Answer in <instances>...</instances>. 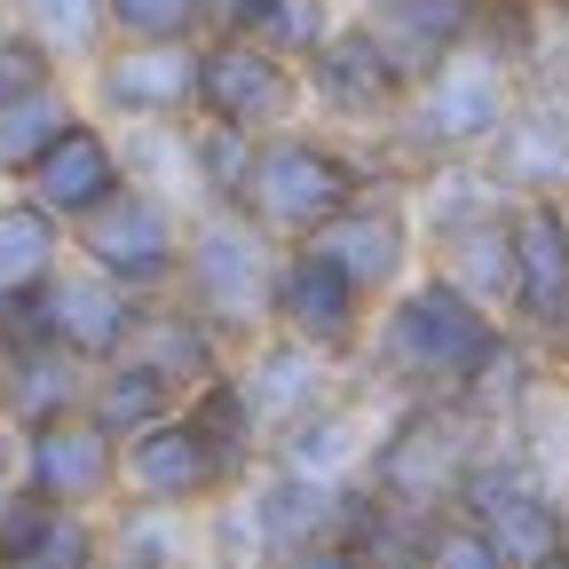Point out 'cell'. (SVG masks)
<instances>
[{
  "instance_id": "cell-40",
  "label": "cell",
  "mask_w": 569,
  "mask_h": 569,
  "mask_svg": "<svg viewBox=\"0 0 569 569\" xmlns=\"http://www.w3.org/2000/svg\"><path fill=\"white\" fill-rule=\"evenodd\" d=\"M96 569H151V561H96Z\"/></svg>"
},
{
  "instance_id": "cell-24",
  "label": "cell",
  "mask_w": 569,
  "mask_h": 569,
  "mask_svg": "<svg viewBox=\"0 0 569 569\" xmlns=\"http://www.w3.org/2000/svg\"><path fill=\"white\" fill-rule=\"evenodd\" d=\"M0 365H9V419H17V427H40V419H56V411H80V403H88V380H96V365H80V356L56 348V340L9 348Z\"/></svg>"
},
{
  "instance_id": "cell-31",
  "label": "cell",
  "mask_w": 569,
  "mask_h": 569,
  "mask_svg": "<svg viewBox=\"0 0 569 569\" xmlns=\"http://www.w3.org/2000/svg\"><path fill=\"white\" fill-rule=\"evenodd\" d=\"M111 40H206V0H103Z\"/></svg>"
},
{
  "instance_id": "cell-44",
  "label": "cell",
  "mask_w": 569,
  "mask_h": 569,
  "mask_svg": "<svg viewBox=\"0 0 569 569\" xmlns=\"http://www.w3.org/2000/svg\"><path fill=\"white\" fill-rule=\"evenodd\" d=\"M482 9H490V0H482Z\"/></svg>"
},
{
  "instance_id": "cell-34",
  "label": "cell",
  "mask_w": 569,
  "mask_h": 569,
  "mask_svg": "<svg viewBox=\"0 0 569 569\" xmlns=\"http://www.w3.org/2000/svg\"><path fill=\"white\" fill-rule=\"evenodd\" d=\"M48 80H71V71L32 40V32H0V103H17V96H32V88H48Z\"/></svg>"
},
{
  "instance_id": "cell-38",
  "label": "cell",
  "mask_w": 569,
  "mask_h": 569,
  "mask_svg": "<svg viewBox=\"0 0 569 569\" xmlns=\"http://www.w3.org/2000/svg\"><path fill=\"white\" fill-rule=\"evenodd\" d=\"M546 356H553V365H561V380H569V332H561V340H553Z\"/></svg>"
},
{
  "instance_id": "cell-42",
  "label": "cell",
  "mask_w": 569,
  "mask_h": 569,
  "mask_svg": "<svg viewBox=\"0 0 569 569\" xmlns=\"http://www.w3.org/2000/svg\"><path fill=\"white\" fill-rule=\"evenodd\" d=\"M0 32H9V0H0Z\"/></svg>"
},
{
  "instance_id": "cell-7",
  "label": "cell",
  "mask_w": 569,
  "mask_h": 569,
  "mask_svg": "<svg viewBox=\"0 0 569 569\" xmlns=\"http://www.w3.org/2000/svg\"><path fill=\"white\" fill-rule=\"evenodd\" d=\"M301 96H309V119H317V127L356 134V142H380L388 119H396L403 96H411V71L340 9L332 32L301 56Z\"/></svg>"
},
{
  "instance_id": "cell-36",
  "label": "cell",
  "mask_w": 569,
  "mask_h": 569,
  "mask_svg": "<svg viewBox=\"0 0 569 569\" xmlns=\"http://www.w3.org/2000/svg\"><path fill=\"white\" fill-rule=\"evenodd\" d=\"M17 467H24V427H17L9 411H0V482H9Z\"/></svg>"
},
{
  "instance_id": "cell-35",
  "label": "cell",
  "mask_w": 569,
  "mask_h": 569,
  "mask_svg": "<svg viewBox=\"0 0 569 569\" xmlns=\"http://www.w3.org/2000/svg\"><path fill=\"white\" fill-rule=\"evenodd\" d=\"M277 569H365V553H356L348 538H325V546H301V553H284Z\"/></svg>"
},
{
  "instance_id": "cell-12",
  "label": "cell",
  "mask_w": 569,
  "mask_h": 569,
  "mask_svg": "<svg viewBox=\"0 0 569 569\" xmlns=\"http://www.w3.org/2000/svg\"><path fill=\"white\" fill-rule=\"evenodd\" d=\"M507 246H515V284H507V325L538 348L569 332V206L561 198H507Z\"/></svg>"
},
{
  "instance_id": "cell-22",
  "label": "cell",
  "mask_w": 569,
  "mask_h": 569,
  "mask_svg": "<svg viewBox=\"0 0 569 569\" xmlns=\"http://www.w3.org/2000/svg\"><path fill=\"white\" fill-rule=\"evenodd\" d=\"M127 356H142L151 372H167L182 396H190V388H206L213 372H230V340L213 332V325H206V317H198L182 293H159V301H142Z\"/></svg>"
},
{
  "instance_id": "cell-3",
  "label": "cell",
  "mask_w": 569,
  "mask_h": 569,
  "mask_svg": "<svg viewBox=\"0 0 569 569\" xmlns=\"http://www.w3.org/2000/svg\"><path fill=\"white\" fill-rule=\"evenodd\" d=\"M380 174L388 167H380L372 142L332 134L317 119H293V127H277V134L253 142V167H246L230 206L246 213V222H261L277 246H301V238H317L332 222L356 190H372Z\"/></svg>"
},
{
  "instance_id": "cell-21",
  "label": "cell",
  "mask_w": 569,
  "mask_h": 569,
  "mask_svg": "<svg viewBox=\"0 0 569 569\" xmlns=\"http://www.w3.org/2000/svg\"><path fill=\"white\" fill-rule=\"evenodd\" d=\"M365 451H372V419H365V403H348V396L309 403L301 419H284L269 436V459L284 475H309V482H356Z\"/></svg>"
},
{
  "instance_id": "cell-16",
  "label": "cell",
  "mask_w": 569,
  "mask_h": 569,
  "mask_svg": "<svg viewBox=\"0 0 569 569\" xmlns=\"http://www.w3.org/2000/svg\"><path fill=\"white\" fill-rule=\"evenodd\" d=\"M40 317H48V340L71 348L80 365H111V356H127V340H134L142 301L127 284H111L103 269H88L80 253H63L48 269V284H40Z\"/></svg>"
},
{
  "instance_id": "cell-33",
  "label": "cell",
  "mask_w": 569,
  "mask_h": 569,
  "mask_svg": "<svg viewBox=\"0 0 569 569\" xmlns=\"http://www.w3.org/2000/svg\"><path fill=\"white\" fill-rule=\"evenodd\" d=\"M419 561H427V569H507V561H498V546H490L467 515H436V522H427V530H419Z\"/></svg>"
},
{
  "instance_id": "cell-15",
  "label": "cell",
  "mask_w": 569,
  "mask_h": 569,
  "mask_svg": "<svg viewBox=\"0 0 569 569\" xmlns=\"http://www.w3.org/2000/svg\"><path fill=\"white\" fill-rule=\"evenodd\" d=\"M24 490H40L48 507H103L119 490V436L88 419V403L24 427Z\"/></svg>"
},
{
  "instance_id": "cell-19",
  "label": "cell",
  "mask_w": 569,
  "mask_h": 569,
  "mask_svg": "<svg viewBox=\"0 0 569 569\" xmlns=\"http://www.w3.org/2000/svg\"><path fill=\"white\" fill-rule=\"evenodd\" d=\"M332 356H317V348H301V340H284V332H253L246 348H230V380L246 388V403H253V427H261V443L277 436L284 419H301L309 403H325L332 396Z\"/></svg>"
},
{
  "instance_id": "cell-9",
  "label": "cell",
  "mask_w": 569,
  "mask_h": 569,
  "mask_svg": "<svg viewBox=\"0 0 569 569\" xmlns=\"http://www.w3.org/2000/svg\"><path fill=\"white\" fill-rule=\"evenodd\" d=\"M198 119H222L238 134H277V127L309 119L301 63L253 32H206L198 40Z\"/></svg>"
},
{
  "instance_id": "cell-5",
  "label": "cell",
  "mask_w": 569,
  "mask_h": 569,
  "mask_svg": "<svg viewBox=\"0 0 569 569\" xmlns=\"http://www.w3.org/2000/svg\"><path fill=\"white\" fill-rule=\"evenodd\" d=\"M277 261L284 246L246 222L238 206H190V238H182V277L174 293L222 332L230 348H246L253 332H269V293H277Z\"/></svg>"
},
{
  "instance_id": "cell-13",
  "label": "cell",
  "mask_w": 569,
  "mask_h": 569,
  "mask_svg": "<svg viewBox=\"0 0 569 569\" xmlns=\"http://www.w3.org/2000/svg\"><path fill=\"white\" fill-rule=\"evenodd\" d=\"M269 332H284V340L332 356V365H356V348H365V332H372V301L356 293V284H348L325 253L284 246L277 293H269Z\"/></svg>"
},
{
  "instance_id": "cell-45",
  "label": "cell",
  "mask_w": 569,
  "mask_h": 569,
  "mask_svg": "<svg viewBox=\"0 0 569 569\" xmlns=\"http://www.w3.org/2000/svg\"><path fill=\"white\" fill-rule=\"evenodd\" d=\"M561 206H569V198H561Z\"/></svg>"
},
{
  "instance_id": "cell-10",
  "label": "cell",
  "mask_w": 569,
  "mask_h": 569,
  "mask_svg": "<svg viewBox=\"0 0 569 569\" xmlns=\"http://www.w3.org/2000/svg\"><path fill=\"white\" fill-rule=\"evenodd\" d=\"M71 80H80V103L103 127L190 119L198 111V40H103Z\"/></svg>"
},
{
  "instance_id": "cell-26",
  "label": "cell",
  "mask_w": 569,
  "mask_h": 569,
  "mask_svg": "<svg viewBox=\"0 0 569 569\" xmlns=\"http://www.w3.org/2000/svg\"><path fill=\"white\" fill-rule=\"evenodd\" d=\"M63 253H71V230L56 222L48 206H32L17 182H0V293L40 284Z\"/></svg>"
},
{
  "instance_id": "cell-8",
  "label": "cell",
  "mask_w": 569,
  "mask_h": 569,
  "mask_svg": "<svg viewBox=\"0 0 569 569\" xmlns=\"http://www.w3.org/2000/svg\"><path fill=\"white\" fill-rule=\"evenodd\" d=\"M451 515H467L507 569H530L546 561L553 546H569V515L553 507V490L538 482L530 451H475L467 475H459V498H451Z\"/></svg>"
},
{
  "instance_id": "cell-6",
  "label": "cell",
  "mask_w": 569,
  "mask_h": 569,
  "mask_svg": "<svg viewBox=\"0 0 569 569\" xmlns=\"http://www.w3.org/2000/svg\"><path fill=\"white\" fill-rule=\"evenodd\" d=\"M182 238H190V206L142 190V182H119L103 206H88L80 222H71V253H80L88 269H103L111 284H127L134 301L174 293Z\"/></svg>"
},
{
  "instance_id": "cell-37",
  "label": "cell",
  "mask_w": 569,
  "mask_h": 569,
  "mask_svg": "<svg viewBox=\"0 0 569 569\" xmlns=\"http://www.w3.org/2000/svg\"><path fill=\"white\" fill-rule=\"evenodd\" d=\"M365 569H427L419 553H380V561H365Z\"/></svg>"
},
{
  "instance_id": "cell-17",
  "label": "cell",
  "mask_w": 569,
  "mask_h": 569,
  "mask_svg": "<svg viewBox=\"0 0 569 569\" xmlns=\"http://www.w3.org/2000/svg\"><path fill=\"white\" fill-rule=\"evenodd\" d=\"M482 174L507 198H569V96L522 88L507 127L482 142Z\"/></svg>"
},
{
  "instance_id": "cell-41",
  "label": "cell",
  "mask_w": 569,
  "mask_h": 569,
  "mask_svg": "<svg viewBox=\"0 0 569 569\" xmlns=\"http://www.w3.org/2000/svg\"><path fill=\"white\" fill-rule=\"evenodd\" d=\"M0 411H9V365H0Z\"/></svg>"
},
{
  "instance_id": "cell-25",
  "label": "cell",
  "mask_w": 569,
  "mask_h": 569,
  "mask_svg": "<svg viewBox=\"0 0 569 569\" xmlns=\"http://www.w3.org/2000/svg\"><path fill=\"white\" fill-rule=\"evenodd\" d=\"M167 411H182V388H174L167 372H151L142 356H111V365H96V380H88V419L111 427L119 443L134 436V427L167 419Z\"/></svg>"
},
{
  "instance_id": "cell-4",
  "label": "cell",
  "mask_w": 569,
  "mask_h": 569,
  "mask_svg": "<svg viewBox=\"0 0 569 569\" xmlns=\"http://www.w3.org/2000/svg\"><path fill=\"white\" fill-rule=\"evenodd\" d=\"M490 443V427L459 403V396H403L396 403V419L372 436V451H365V490L380 498L388 515H403V522H436V515H451V498H459V475H467V459Z\"/></svg>"
},
{
  "instance_id": "cell-14",
  "label": "cell",
  "mask_w": 569,
  "mask_h": 569,
  "mask_svg": "<svg viewBox=\"0 0 569 569\" xmlns=\"http://www.w3.org/2000/svg\"><path fill=\"white\" fill-rule=\"evenodd\" d=\"M238 482V467L206 443V427L190 411H167L151 427H134V436L119 443V490L151 498V507L182 515V507H206V498H222Z\"/></svg>"
},
{
  "instance_id": "cell-43",
  "label": "cell",
  "mask_w": 569,
  "mask_h": 569,
  "mask_svg": "<svg viewBox=\"0 0 569 569\" xmlns=\"http://www.w3.org/2000/svg\"><path fill=\"white\" fill-rule=\"evenodd\" d=\"M561 9H569V0H561Z\"/></svg>"
},
{
  "instance_id": "cell-30",
  "label": "cell",
  "mask_w": 569,
  "mask_h": 569,
  "mask_svg": "<svg viewBox=\"0 0 569 569\" xmlns=\"http://www.w3.org/2000/svg\"><path fill=\"white\" fill-rule=\"evenodd\" d=\"M96 561H103V538H96L88 507H48L9 569H96Z\"/></svg>"
},
{
  "instance_id": "cell-18",
  "label": "cell",
  "mask_w": 569,
  "mask_h": 569,
  "mask_svg": "<svg viewBox=\"0 0 569 569\" xmlns=\"http://www.w3.org/2000/svg\"><path fill=\"white\" fill-rule=\"evenodd\" d=\"M119 182H127V167H119V134H111L96 111H80V119H71V127L48 142V151L17 174V190H24L32 206H48L63 230L80 222L88 206H103Z\"/></svg>"
},
{
  "instance_id": "cell-11",
  "label": "cell",
  "mask_w": 569,
  "mask_h": 569,
  "mask_svg": "<svg viewBox=\"0 0 569 569\" xmlns=\"http://www.w3.org/2000/svg\"><path fill=\"white\" fill-rule=\"evenodd\" d=\"M309 253H325L365 301H388L396 284L419 269V222H411V198L396 174H380L372 190H356L317 238H301Z\"/></svg>"
},
{
  "instance_id": "cell-32",
  "label": "cell",
  "mask_w": 569,
  "mask_h": 569,
  "mask_svg": "<svg viewBox=\"0 0 569 569\" xmlns=\"http://www.w3.org/2000/svg\"><path fill=\"white\" fill-rule=\"evenodd\" d=\"M340 9H348V0H261L246 32H253V40H269L277 56H293V63H301V56L332 32V17H340Z\"/></svg>"
},
{
  "instance_id": "cell-39",
  "label": "cell",
  "mask_w": 569,
  "mask_h": 569,
  "mask_svg": "<svg viewBox=\"0 0 569 569\" xmlns=\"http://www.w3.org/2000/svg\"><path fill=\"white\" fill-rule=\"evenodd\" d=\"M530 569H569V546H553L546 561H530Z\"/></svg>"
},
{
  "instance_id": "cell-23",
  "label": "cell",
  "mask_w": 569,
  "mask_h": 569,
  "mask_svg": "<svg viewBox=\"0 0 569 569\" xmlns=\"http://www.w3.org/2000/svg\"><path fill=\"white\" fill-rule=\"evenodd\" d=\"M427 269H443L459 293H475L482 309L507 317V284H515V246H507V206L498 213H475V222H459L451 238H436L419 253Z\"/></svg>"
},
{
  "instance_id": "cell-20",
  "label": "cell",
  "mask_w": 569,
  "mask_h": 569,
  "mask_svg": "<svg viewBox=\"0 0 569 569\" xmlns=\"http://www.w3.org/2000/svg\"><path fill=\"white\" fill-rule=\"evenodd\" d=\"M348 17L419 80L427 63H443L482 32V0H348Z\"/></svg>"
},
{
  "instance_id": "cell-27",
  "label": "cell",
  "mask_w": 569,
  "mask_h": 569,
  "mask_svg": "<svg viewBox=\"0 0 569 569\" xmlns=\"http://www.w3.org/2000/svg\"><path fill=\"white\" fill-rule=\"evenodd\" d=\"M80 111H88L80 103V80H48V88L17 96V103H0V182H17Z\"/></svg>"
},
{
  "instance_id": "cell-1",
  "label": "cell",
  "mask_w": 569,
  "mask_h": 569,
  "mask_svg": "<svg viewBox=\"0 0 569 569\" xmlns=\"http://www.w3.org/2000/svg\"><path fill=\"white\" fill-rule=\"evenodd\" d=\"M507 332L515 325L498 309H482L443 269L419 261L388 301H372V332H365V348H356V365H365L380 388H396V403L403 396H459L498 356Z\"/></svg>"
},
{
  "instance_id": "cell-28",
  "label": "cell",
  "mask_w": 569,
  "mask_h": 569,
  "mask_svg": "<svg viewBox=\"0 0 569 569\" xmlns=\"http://www.w3.org/2000/svg\"><path fill=\"white\" fill-rule=\"evenodd\" d=\"M253 142L261 134H238V127H222V119H182V159H190V190H198V206H230L238 198V182H246V167H253Z\"/></svg>"
},
{
  "instance_id": "cell-29",
  "label": "cell",
  "mask_w": 569,
  "mask_h": 569,
  "mask_svg": "<svg viewBox=\"0 0 569 569\" xmlns=\"http://www.w3.org/2000/svg\"><path fill=\"white\" fill-rule=\"evenodd\" d=\"M9 24L32 32L63 71H80L111 32H103V0H9Z\"/></svg>"
},
{
  "instance_id": "cell-2",
  "label": "cell",
  "mask_w": 569,
  "mask_h": 569,
  "mask_svg": "<svg viewBox=\"0 0 569 569\" xmlns=\"http://www.w3.org/2000/svg\"><path fill=\"white\" fill-rule=\"evenodd\" d=\"M515 96H522L515 56L490 32H475L467 48H451L443 63H427L411 80L403 111L388 119V134L372 142V151H380V167L396 182L419 174V167H443V159H482V142L507 127Z\"/></svg>"
}]
</instances>
